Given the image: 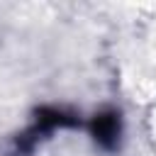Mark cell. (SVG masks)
Instances as JSON below:
<instances>
[{
	"mask_svg": "<svg viewBox=\"0 0 156 156\" xmlns=\"http://www.w3.org/2000/svg\"><path fill=\"white\" fill-rule=\"evenodd\" d=\"M88 134L93 139V144L107 154L119 149L122 141V115L115 107H102L98 110L90 122H88Z\"/></svg>",
	"mask_w": 156,
	"mask_h": 156,
	"instance_id": "6da1fadb",
	"label": "cell"
}]
</instances>
